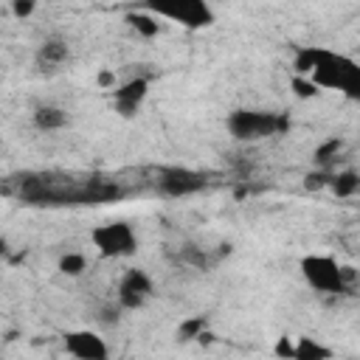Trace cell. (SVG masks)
Wrapping results in <instances>:
<instances>
[{"label":"cell","mask_w":360,"mask_h":360,"mask_svg":"<svg viewBox=\"0 0 360 360\" xmlns=\"http://www.w3.org/2000/svg\"><path fill=\"white\" fill-rule=\"evenodd\" d=\"M295 73L312 79L318 87L340 90L349 98H360V65L329 48L304 45L295 51Z\"/></svg>","instance_id":"cell-1"},{"label":"cell","mask_w":360,"mask_h":360,"mask_svg":"<svg viewBox=\"0 0 360 360\" xmlns=\"http://www.w3.org/2000/svg\"><path fill=\"white\" fill-rule=\"evenodd\" d=\"M301 276L304 281L318 292H346L354 284V267L338 264V259L323 253H309L301 259Z\"/></svg>","instance_id":"cell-2"},{"label":"cell","mask_w":360,"mask_h":360,"mask_svg":"<svg viewBox=\"0 0 360 360\" xmlns=\"http://www.w3.org/2000/svg\"><path fill=\"white\" fill-rule=\"evenodd\" d=\"M225 124L236 141H262L290 129V118L284 112H264V110H233Z\"/></svg>","instance_id":"cell-3"},{"label":"cell","mask_w":360,"mask_h":360,"mask_svg":"<svg viewBox=\"0 0 360 360\" xmlns=\"http://www.w3.org/2000/svg\"><path fill=\"white\" fill-rule=\"evenodd\" d=\"M141 6H143V11L155 14L158 20L163 17V20H172V22L186 25L191 31L208 28L217 20V14H214V8H211L208 0H143Z\"/></svg>","instance_id":"cell-4"},{"label":"cell","mask_w":360,"mask_h":360,"mask_svg":"<svg viewBox=\"0 0 360 360\" xmlns=\"http://www.w3.org/2000/svg\"><path fill=\"white\" fill-rule=\"evenodd\" d=\"M90 242L96 245V250L101 256H110V259L129 256L138 248V236H135V231L127 222H104V225H96L90 231Z\"/></svg>","instance_id":"cell-5"},{"label":"cell","mask_w":360,"mask_h":360,"mask_svg":"<svg viewBox=\"0 0 360 360\" xmlns=\"http://www.w3.org/2000/svg\"><path fill=\"white\" fill-rule=\"evenodd\" d=\"M158 188L166 197H188L205 188V177L186 166H163L158 169Z\"/></svg>","instance_id":"cell-6"},{"label":"cell","mask_w":360,"mask_h":360,"mask_svg":"<svg viewBox=\"0 0 360 360\" xmlns=\"http://www.w3.org/2000/svg\"><path fill=\"white\" fill-rule=\"evenodd\" d=\"M152 295V278L143 267H129L118 281V307L141 309Z\"/></svg>","instance_id":"cell-7"},{"label":"cell","mask_w":360,"mask_h":360,"mask_svg":"<svg viewBox=\"0 0 360 360\" xmlns=\"http://www.w3.org/2000/svg\"><path fill=\"white\" fill-rule=\"evenodd\" d=\"M110 93H112V110H115L118 115H124V118H132V115L141 110V104H143V98H146V93H149V79H146V76L127 79L124 84L112 87Z\"/></svg>","instance_id":"cell-8"},{"label":"cell","mask_w":360,"mask_h":360,"mask_svg":"<svg viewBox=\"0 0 360 360\" xmlns=\"http://www.w3.org/2000/svg\"><path fill=\"white\" fill-rule=\"evenodd\" d=\"M65 352L79 360H107L110 357V346L104 343V338L90 329L65 332Z\"/></svg>","instance_id":"cell-9"},{"label":"cell","mask_w":360,"mask_h":360,"mask_svg":"<svg viewBox=\"0 0 360 360\" xmlns=\"http://www.w3.org/2000/svg\"><path fill=\"white\" fill-rule=\"evenodd\" d=\"M34 124L37 129H45V132H53V129H62L68 124V112L62 107H53V104H42L34 110Z\"/></svg>","instance_id":"cell-10"},{"label":"cell","mask_w":360,"mask_h":360,"mask_svg":"<svg viewBox=\"0 0 360 360\" xmlns=\"http://www.w3.org/2000/svg\"><path fill=\"white\" fill-rule=\"evenodd\" d=\"M326 186L332 188L335 197H354L357 188H360V174L354 169H343L338 174H329V183Z\"/></svg>","instance_id":"cell-11"},{"label":"cell","mask_w":360,"mask_h":360,"mask_svg":"<svg viewBox=\"0 0 360 360\" xmlns=\"http://www.w3.org/2000/svg\"><path fill=\"white\" fill-rule=\"evenodd\" d=\"M68 42H62V39H45L42 45H39V51H37V59H39V65H48V68H56V65H62L65 59H68Z\"/></svg>","instance_id":"cell-12"},{"label":"cell","mask_w":360,"mask_h":360,"mask_svg":"<svg viewBox=\"0 0 360 360\" xmlns=\"http://www.w3.org/2000/svg\"><path fill=\"white\" fill-rule=\"evenodd\" d=\"M127 22H129V28H132L135 34H141V37H146V39H152V37L160 34V22H158V17L149 14V11H143V8L127 14Z\"/></svg>","instance_id":"cell-13"},{"label":"cell","mask_w":360,"mask_h":360,"mask_svg":"<svg viewBox=\"0 0 360 360\" xmlns=\"http://www.w3.org/2000/svg\"><path fill=\"white\" fill-rule=\"evenodd\" d=\"M292 357L295 360H329L332 357V349L315 343L312 338H298L292 343Z\"/></svg>","instance_id":"cell-14"},{"label":"cell","mask_w":360,"mask_h":360,"mask_svg":"<svg viewBox=\"0 0 360 360\" xmlns=\"http://www.w3.org/2000/svg\"><path fill=\"white\" fill-rule=\"evenodd\" d=\"M205 326H208L205 315H194V318H186V321L180 323V329H177V338H180V340H197V335H200Z\"/></svg>","instance_id":"cell-15"},{"label":"cell","mask_w":360,"mask_h":360,"mask_svg":"<svg viewBox=\"0 0 360 360\" xmlns=\"http://www.w3.org/2000/svg\"><path fill=\"white\" fill-rule=\"evenodd\" d=\"M59 270H62L65 276H82V273L87 270V259H84L82 253H65V256L59 259Z\"/></svg>","instance_id":"cell-16"},{"label":"cell","mask_w":360,"mask_h":360,"mask_svg":"<svg viewBox=\"0 0 360 360\" xmlns=\"http://www.w3.org/2000/svg\"><path fill=\"white\" fill-rule=\"evenodd\" d=\"M340 138H329V141H323L318 149H315V163L318 166H326L332 158H338V152H340Z\"/></svg>","instance_id":"cell-17"},{"label":"cell","mask_w":360,"mask_h":360,"mask_svg":"<svg viewBox=\"0 0 360 360\" xmlns=\"http://www.w3.org/2000/svg\"><path fill=\"white\" fill-rule=\"evenodd\" d=\"M292 90H295L298 98H312V96H318V84H315L312 79H307V76H295V79H292Z\"/></svg>","instance_id":"cell-18"},{"label":"cell","mask_w":360,"mask_h":360,"mask_svg":"<svg viewBox=\"0 0 360 360\" xmlns=\"http://www.w3.org/2000/svg\"><path fill=\"white\" fill-rule=\"evenodd\" d=\"M34 8H37V0H11V11H14V17H17V20L31 17V14H34Z\"/></svg>","instance_id":"cell-19"},{"label":"cell","mask_w":360,"mask_h":360,"mask_svg":"<svg viewBox=\"0 0 360 360\" xmlns=\"http://www.w3.org/2000/svg\"><path fill=\"white\" fill-rule=\"evenodd\" d=\"M329 183V172H312V174H307V188H323Z\"/></svg>","instance_id":"cell-20"},{"label":"cell","mask_w":360,"mask_h":360,"mask_svg":"<svg viewBox=\"0 0 360 360\" xmlns=\"http://www.w3.org/2000/svg\"><path fill=\"white\" fill-rule=\"evenodd\" d=\"M96 82H98V87H104V90H112V87H115V73H112V70H101Z\"/></svg>","instance_id":"cell-21"},{"label":"cell","mask_w":360,"mask_h":360,"mask_svg":"<svg viewBox=\"0 0 360 360\" xmlns=\"http://www.w3.org/2000/svg\"><path fill=\"white\" fill-rule=\"evenodd\" d=\"M276 354H281V357H290V360H292V343H290V338H281V340H278Z\"/></svg>","instance_id":"cell-22"},{"label":"cell","mask_w":360,"mask_h":360,"mask_svg":"<svg viewBox=\"0 0 360 360\" xmlns=\"http://www.w3.org/2000/svg\"><path fill=\"white\" fill-rule=\"evenodd\" d=\"M6 250H8V242H6V236H0V259L6 256Z\"/></svg>","instance_id":"cell-23"}]
</instances>
